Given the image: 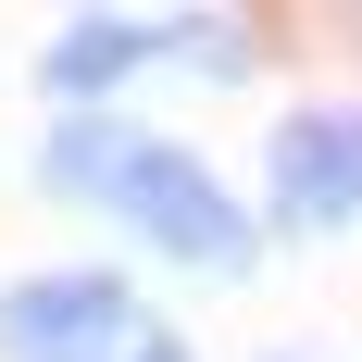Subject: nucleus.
<instances>
[{
  "label": "nucleus",
  "mask_w": 362,
  "mask_h": 362,
  "mask_svg": "<svg viewBox=\"0 0 362 362\" xmlns=\"http://www.w3.org/2000/svg\"><path fill=\"white\" fill-rule=\"evenodd\" d=\"M37 187L112 213L138 250L187 262V275H250L262 262V213L250 200H238L187 138H150V125H112V112H63V125L37 138Z\"/></svg>",
  "instance_id": "obj_1"
},
{
  "label": "nucleus",
  "mask_w": 362,
  "mask_h": 362,
  "mask_svg": "<svg viewBox=\"0 0 362 362\" xmlns=\"http://www.w3.org/2000/svg\"><path fill=\"white\" fill-rule=\"evenodd\" d=\"M262 225L288 238H350L362 225V100H300L262 138Z\"/></svg>",
  "instance_id": "obj_2"
},
{
  "label": "nucleus",
  "mask_w": 362,
  "mask_h": 362,
  "mask_svg": "<svg viewBox=\"0 0 362 362\" xmlns=\"http://www.w3.org/2000/svg\"><path fill=\"white\" fill-rule=\"evenodd\" d=\"M138 337H150V313L112 262H63V275L0 288V350L13 362H125Z\"/></svg>",
  "instance_id": "obj_3"
},
{
  "label": "nucleus",
  "mask_w": 362,
  "mask_h": 362,
  "mask_svg": "<svg viewBox=\"0 0 362 362\" xmlns=\"http://www.w3.org/2000/svg\"><path fill=\"white\" fill-rule=\"evenodd\" d=\"M175 50H187V13H75L37 50V88H50V112H112L150 63H175Z\"/></svg>",
  "instance_id": "obj_4"
},
{
  "label": "nucleus",
  "mask_w": 362,
  "mask_h": 362,
  "mask_svg": "<svg viewBox=\"0 0 362 362\" xmlns=\"http://www.w3.org/2000/svg\"><path fill=\"white\" fill-rule=\"evenodd\" d=\"M125 362H187V337H175V325H150V337H138Z\"/></svg>",
  "instance_id": "obj_5"
}]
</instances>
